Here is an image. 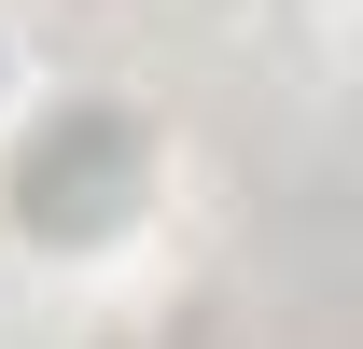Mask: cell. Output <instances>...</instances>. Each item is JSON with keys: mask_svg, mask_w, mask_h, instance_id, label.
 Masks as SVG:
<instances>
[{"mask_svg": "<svg viewBox=\"0 0 363 349\" xmlns=\"http://www.w3.org/2000/svg\"><path fill=\"white\" fill-rule=\"evenodd\" d=\"M140 168H154V154H140L126 112H56V126L14 154V210L56 223V238H98V223L140 196Z\"/></svg>", "mask_w": 363, "mask_h": 349, "instance_id": "1", "label": "cell"}]
</instances>
